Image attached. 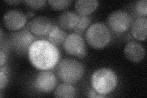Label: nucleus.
<instances>
[{
	"mask_svg": "<svg viewBox=\"0 0 147 98\" xmlns=\"http://www.w3.org/2000/svg\"><path fill=\"white\" fill-rule=\"evenodd\" d=\"M65 52L69 55L83 59L87 55L85 40L82 35L76 32L68 34L63 44Z\"/></svg>",
	"mask_w": 147,
	"mask_h": 98,
	"instance_id": "obj_6",
	"label": "nucleus"
},
{
	"mask_svg": "<svg viewBox=\"0 0 147 98\" xmlns=\"http://www.w3.org/2000/svg\"><path fill=\"white\" fill-rule=\"evenodd\" d=\"M7 52L1 49L0 50V66H3L5 65L7 59Z\"/></svg>",
	"mask_w": 147,
	"mask_h": 98,
	"instance_id": "obj_22",
	"label": "nucleus"
},
{
	"mask_svg": "<svg viewBox=\"0 0 147 98\" xmlns=\"http://www.w3.org/2000/svg\"><path fill=\"white\" fill-rule=\"evenodd\" d=\"M33 15H34V13L33 12H28V15H26V16L27 17H32V16H33Z\"/></svg>",
	"mask_w": 147,
	"mask_h": 98,
	"instance_id": "obj_25",
	"label": "nucleus"
},
{
	"mask_svg": "<svg viewBox=\"0 0 147 98\" xmlns=\"http://www.w3.org/2000/svg\"><path fill=\"white\" fill-rule=\"evenodd\" d=\"M85 68L79 61L66 58L59 60L56 66L57 77L63 82L76 83L84 76Z\"/></svg>",
	"mask_w": 147,
	"mask_h": 98,
	"instance_id": "obj_3",
	"label": "nucleus"
},
{
	"mask_svg": "<svg viewBox=\"0 0 147 98\" xmlns=\"http://www.w3.org/2000/svg\"><path fill=\"white\" fill-rule=\"evenodd\" d=\"M67 35L66 31H64L59 25L53 24L49 34L44 39L49 41L50 43L58 47L63 45Z\"/></svg>",
	"mask_w": 147,
	"mask_h": 98,
	"instance_id": "obj_14",
	"label": "nucleus"
},
{
	"mask_svg": "<svg viewBox=\"0 0 147 98\" xmlns=\"http://www.w3.org/2000/svg\"><path fill=\"white\" fill-rule=\"evenodd\" d=\"M25 3L29 7L33 9H39L46 6L47 1L45 0H37V1H25Z\"/></svg>",
	"mask_w": 147,
	"mask_h": 98,
	"instance_id": "obj_21",
	"label": "nucleus"
},
{
	"mask_svg": "<svg viewBox=\"0 0 147 98\" xmlns=\"http://www.w3.org/2000/svg\"><path fill=\"white\" fill-rule=\"evenodd\" d=\"M28 17L24 12L18 10H10L3 17V23L9 30L17 31L26 25Z\"/></svg>",
	"mask_w": 147,
	"mask_h": 98,
	"instance_id": "obj_9",
	"label": "nucleus"
},
{
	"mask_svg": "<svg viewBox=\"0 0 147 98\" xmlns=\"http://www.w3.org/2000/svg\"><path fill=\"white\" fill-rule=\"evenodd\" d=\"M91 22V18L88 16H80L79 20L77 23V25L74 30V31L76 33L82 35L88 29V28L90 26Z\"/></svg>",
	"mask_w": 147,
	"mask_h": 98,
	"instance_id": "obj_17",
	"label": "nucleus"
},
{
	"mask_svg": "<svg viewBox=\"0 0 147 98\" xmlns=\"http://www.w3.org/2000/svg\"><path fill=\"white\" fill-rule=\"evenodd\" d=\"M88 97H92V98H99V97H106L105 95H100L99 93H98V92H96L93 88L91 89L90 90L89 92H88Z\"/></svg>",
	"mask_w": 147,
	"mask_h": 98,
	"instance_id": "obj_23",
	"label": "nucleus"
},
{
	"mask_svg": "<svg viewBox=\"0 0 147 98\" xmlns=\"http://www.w3.org/2000/svg\"><path fill=\"white\" fill-rule=\"evenodd\" d=\"M57 83V76L50 70H45L41 71L36 76L34 80V87L37 91L48 93L55 89Z\"/></svg>",
	"mask_w": 147,
	"mask_h": 98,
	"instance_id": "obj_8",
	"label": "nucleus"
},
{
	"mask_svg": "<svg viewBox=\"0 0 147 98\" xmlns=\"http://www.w3.org/2000/svg\"><path fill=\"white\" fill-rule=\"evenodd\" d=\"M6 3L8 4H10V5H16V4L20 3V1H5Z\"/></svg>",
	"mask_w": 147,
	"mask_h": 98,
	"instance_id": "obj_24",
	"label": "nucleus"
},
{
	"mask_svg": "<svg viewBox=\"0 0 147 98\" xmlns=\"http://www.w3.org/2000/svg\"><path fill=\"white\" fill-rule=\"evenodd\" d=\"M53 23L49 18L44 16L34 17L28 23L29 30L35 36L44 39L51 30Z\"/></svg>",
	"mask_w": 147,
	"mask_h": 98,
	"instance_id": "obj_10",
	"label": "nucleus"
},
{
	"mask_svg": "<svg viewBox=\"0 0 147 98\" xmlns=\"http://www.w3.org/2000/svg\"><path fill=\"white\" fill-rule=\"evenodd\" d=\"M116 73L107 68H99L93 73L91 77L92 88L98 93L107 95L113 92L118 85Z\"/></svg>",
	"mask_w": 147,
	"mask_h": 98,
	"instance_id": "obj_2",
	"label": "nucleus"
},
{
	"mask_svg": "<svg viewBox=\"0 0 147 98\" xmlns=\"http://www.w3.org/2000/svg\"><path fill=\"white\" fill-rule=\"evenodd\" d=\"M132 23V17L129 14L123 10L112 12L107 18L109 28L118 34L127 31L130 28Z\"/></svg>",
	"mask_w": 147,
	"mask_h": 98,
	"instance_id": "obj_7",
	"label": "nucleus"
},
{
	"mask_svg": "<svg viewBox=\"0 0 147 98\" xmlns=\"http://www.w3.org/2000/svg\"><path fill=\"white\" fill-rule=\"evenodd\" d=\"M131 33L134 38L139 41H144L147 34V18L139 17L132 23Z\"/></svg>",
	"mask_w": 147,
	"mask_h": 98,
	"instance_id": "obj_13",
	"label": "nucleus"
},
{
	"mask_svg": "<svg viewBox=\"0 0 147 98\" xmlns=\"http://www.w3.org/2000/svg\"><path fill=\"white\" fill-rule=\"evenodd\" d=\"M76 90L71 83L63 82L55 88L54 96L56 97L72 98L76 96Z\"/></svg>",
	"mask_w": 147,
	"mask_h": 98,
	"instance_id": "obj_16",
	"label": "nucleus"
},
{
	"mask_svg": "<svg viewBox=\"0 0 147 98\" xmlns=\"http://www.w3.org/2000/svg\"><path fill=\"white\" fill-rule=\"evenodd\" d=\"M126 58L133 63H139L145 58V50L144 47L139 42L130 41L124 48Z\"/></svg>",
	"mask_w": 147,
	"mask_h": 98,
	"instance_id": "obj_11",
	"label": "nucleus"
},
{
	"mask_svg": "<svg viewBox=\"0 0 147 98\" xmlns=\"http://www.w3.org/2000/svg\"><path fill=\"white\" fill-rule=\"evenodd\" d=\"M38 39L40 38L32 33L27 24L24 28L13 31L9 34L7 43L9 49L13 52L19 55L24 56L28 55L30 47Z\"/></svg>",
	"mask_w": 147,
	"mask_h": 98,
	"instance_id": "obj_4",
	"label": "nucleus"
},
{
	"mask_svg": "<svg viewBox=\"0 0 147 98\" xmlns=\"http://www.w3.org/2000/svg\"><path fill=\"white\" fill-rule=\"evenodd\" d=\"M111 32L109 27L101 22L90 25L85 31V39L90 46L100 49L107 46L111 40Z\"/></svg>",
	"mask_w": 147,
	"mask_h": 98,
	"instance_id": "obj_5",
	"label": "nucleus"
},
{
	"mask_svg": "<svg viewBox=\"0 0 147 98\" xmlns=\"http://www.w3.org/2000/svg\"><path fill=\"white\" fill-rule=\"evenodd\" d=\"M134 11L139 17H145L147 16V1L146 0H140L136 1L134 4Z\"/></svg>",
	"mask_w": 147,
	"mask_h": 98,
	"instance_id": "obj_19",
	"label": "nucleus"
},
{
	"mask_svg": "<svg viewBox=\"0 0 147 98\" xmlns=\"http://www.w3.org/2000/svg\"><path fill=\"white\" fill-rule=\"evenodd\" d=\"M8 69L4 65L0 69V89L3 90L8 83Z\"/></svg>",
	"mask_w": 147,
	"mask_h": 98,
	"instance_id": "obj_20",
	"label": "nucleus"
},
{
	"mask_svg": "<svg viewBox=\"0 0 147 98\" xmlns=\"http://www.w3.org/2000/svg\"><path fill=\"white\" fill-rule=\"evenodd\" d=\"M99 6L96 0H78L76 1L75 8L80 16H88L93 13Z\"/></svg>",
	"mask_w": 147,
	"mask_h": 98,
	"instance_id": "obj_15",
	"label": "nucleus"
},
{
	"mask_svg": "<svg viewBox=\"0 0 147 98\" xmlns=\"http://www.w3.org/2000/svg\"><path fill=\"white\" fill-rule=\"evenodd\" d=\"M50 6L56 11H61L65 9L71 5V0H50L48 1Z\"/></svg>",
	"mask_w": 147,
	"mask_h": 98,
	"instance_id": "obj_18",
	"label": "nucleus"
},
{
	"mask_svg": "<svg viewBox=\"0 0 147 98\" xmlns=\"http://www.w3.org/2000/svg\"><path fill=\"white\" fill-rule=\"evenodd\" d=\"M28 57L35 68L45 71L56 67L60 60L61 54L57 46L47 40L40 39L31 45Z\"/></svg>",
	"mask_w": 147,
	"mask_h": 98,
	"instance_id": "obj_1",
	"label": "nucleus"
},
{
	"mask_svg": "<svg viewBox=\"0 0 147 98\" xmlns=\"http://www.w3.org/2000/svg\"><path fill=\"white\" fill-rule=\"evenodd\" d=\"M79 20V15L72 11H65L58 18L59 26L63 30L72 31L75 29Z\"/></svg>",
	"mask_w": 147,
	"mask_h": 98,
	"instance_id": "obj_12",
	"label": "nucleus"
}]
</instances>
